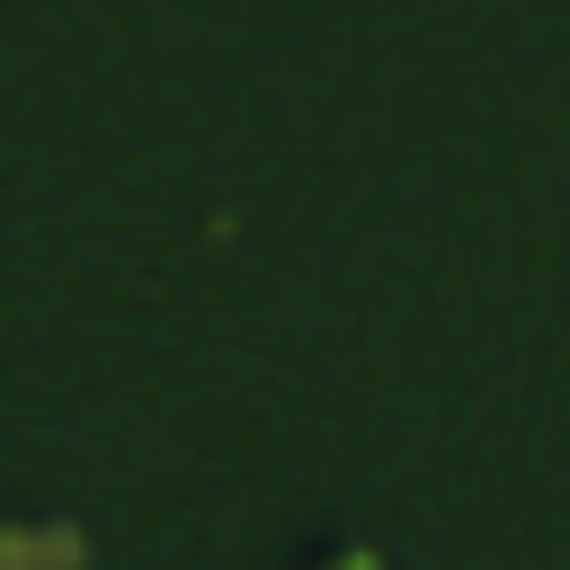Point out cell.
Here are the masks:
<instances>
[{"instance_id": "cell-1", "label": "cell", "mask_w": 570, "mask_h": 570, "mask_svg": "<svg viewBox=\"0 0 570 570\" xmlns=\"http://www.w3.org/2000/svg\"><path fill=\"white\" fill-rule=\"evenodd\" d=\"M338 570H374V561H338Z\"/></svg>"}]
</instances>
